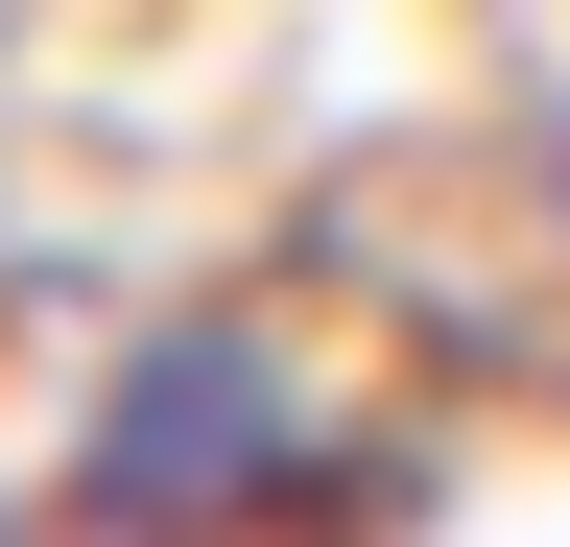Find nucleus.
Wrapping results in <instances>:
<instances>
[{"label": "nucleus", "mask_w": 570, "mask_h": 547, "mask_svg": "<svg viewBox=\"0 0 570 547\" xmlns=\"http://www.w3.org/2000/svg\"><path fill=\"white\" fill-rule=\"evenodd\" d=\"M523 215H547V262H570V96L523 119Z\"/></svg>", "instance_id": "f03ea898"}, {"label": "nucleus", "mask_w": 570, "mask_h": 547, "mask_svg": "<svg viewBox=\"0 0 570 547\" xmlns=\"http://www.w3.org/2000/svg\"><path fill=\"white\" fill-rule=\"evenodd\" d=\"M48 476L96 524H167V500H356L381 452L333 429V358L285 310H142L119 358H96V404H71Z\"/></svg>", "instance_id": "f257e3e1"}]
</instances>
